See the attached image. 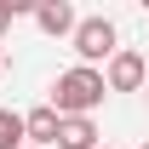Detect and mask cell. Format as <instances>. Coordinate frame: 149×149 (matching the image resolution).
I'll use <instances>...</instances> for the list:
<instances>
[{
	"label": "cell",
	"mask_w": 149,
	"mask_h": 149,
	"mask_svg": "<svg viewBox=\"0 0 149 149\" xmlns=\"http://www.w3.org/2000/svg\"><path fill=\"white\" fill-rule=\"evenodd\" d=\"M103 149H109V143H103Z\"/></svg>",
	"instance_id": "cell-12"
},
{
	"label": "cell",
	"mask_w": 149,
	"mask_h": 149,
	"mask_svg": "<svg viewBox=\"0 0 149 149\" xmlns=\"http://www.w3.org/2000/svg\"><path fill=\"white\" fill-rule=\"evenodd\" d=\"M143 149H149V143H143Z\"/></svg>",
	"instance_id": "cell-13"
},
{
	"label": "cell",
	"mask_w": 149,
	"mask_h": 149,
	"mask_svg": "<svg viewBox=\"0 0 149 149\" xmlns=\"http://www.w3.org/2000/svg\"><path fill=\"white\" fill-rule=\"evenodd\" d=\"M0 69H6V57H0Z\"/></svg>",
	"instance_id": "cell-9"
},
{
	"label": "cell",
	"mask_w": 149,
	"mask_h": 149,
	"mask_svg": "<svg viewBox=\"0 0 149 149\" xmlns=\"http://www.w3.org/2000/svg\"><path fill=\"white\" fill-rule=\"evenodd\" d=\"M23 12H29V0H0V35H6V29H12Z\"/></svg>",
	"instance_id": "cell-8"
},
{
	"label": "cell",
	"mask_w": 149,
	"mask_h": 149,
	"mask_svg": "<svg viewBox=\"0 0 149 149\" xmlns=\"http://www.w3.org/2000/svg\"><path fill=\"white\" fill-rule=\"evenodd\" d=\"M57 126H63V115H57L52 103L23 115V132H29V143H35V149H52V143H57Z\"/></svg>",
	"instance_id": "cell-5"
},
{
	"label": "cell",
	"mask_w": 149,
	"mask_h": 149,
	"mask_svg": "<svg viewBox=\"0 0 149 149\" xmlns=\"http://www.w3.org/2000/svg\"><path fill=\"white\" fill-rule=\"evenodd\" d=\"M35 23L46 29V35H69V40H74V29H80V17H74L69 0H40V6H35Z\"/></svg>",
	"instance_id": "cell-4"
},
{
	"label": "cell",
	"mask_w": 149,
	"mask_h": 149,
	"mask_svg": "<svg viewBox=\"0 0 149 149\" xmlns=\"http://www.w3.org/2000/svg\"><path fill=\"white\" fill-rule=\"evenodd\" d=\"M23 149H35V143H23Z\"/></svg>",
	"instance_id": "cell-10"
},
{
	"label": "cell",
	"mask_w": 149,
	"mask_h": 149,
	"mask_svg": "<svg viewBox=\"0 0 149 149\" xmlns=\"http://www.w3.org/2000/svg\"><path fill=\"white\" fill-rule=\"evenodd\" d=\"M143 97H149V86H143Z\"/></svg>",
	"instance_id": "cell-11"
},
{
	"label": "cell",
	"mask_w": 149,
	"mask_h": 149,
	"mask_svg": "<svg viewBox=\"0 0 149 149\" xmlns=\"http://www.w3.org/2000/svg\"><path fill=\"white\" fill-rule=\"evenodd\" d=\"M57 149H97V126L80 115V120H63L57 126Z\"/></svg>",
	"instance_id": "cell-6"
},
{
	"label": "cell",
	"mask_w": 149,
	"mask_h": 149,
	"mask_svg": "<svg viewBox=\"0 0 149 149\" xmlns=\"http://www.w3.org/2000/svg\"><path fill=\"white\" fill-rule=\"evenodd\" d=\"M23 138H29V132H23V115L0 109V149H23Z\"/></svg>",
	"instance_id": "cell-7"
},
{
	"label": "cell",
	"mask_w": 149,
	"mask_h": 149,
	"mask_svg": "<svg viewBox=\"0 0 149 149\" xmlns=\"http://www.w3.org/2000/svg\"><path fill=\"white\" fill-rule=\"evenodd\" d=\"M103 92H109V86H103V69H86V63H80V69H63V74H57L52 109L63 115V120H80V115H92L97 103H103Z\"/></svg>",
	"instance_id": "cell-1"
},
{
	"label": "cell",
	"mask_w": 149,
	"mask_h": 149,
	"mask_svg": "<svg viewBox=\"0 0 149 149\" xmlns=\"http://www.w3.org/2000/svg\"><path fill=\"white\" fill-rule=\"evenodd\" d=\"M74 52H80L86 69H92L97 57H115V23H109V17H80V29H74Z\"/></svg>",
	"instance_id": "cell-2"
},
{
	"label": "cell",
	"mask_w": 149,
	"mask_h": 149,
	"mask_svg": "<svg viewBox=\"0 0 149 149\" xmlns=\"http://www.w3.org/2000/svg\"><path fill=\"white\" fill-rule=\"evenodd\" d=\"M103 86H109V92H138V86H143V57H138V52H115Z\"/></svg>",
	"instance_id": "cell-3"
}]
</instances>
